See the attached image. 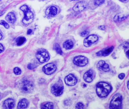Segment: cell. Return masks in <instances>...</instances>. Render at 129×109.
Returning a JSON list of instances; mask_svg holds the SVG:
<instances>
[{"label": "cell", "mask_w": 129, "mask_h": 109, "mask_svg": "<svg viewBox=\"0 0 129 109\" xmlns=\"http://www.w3.org/2000/svg\"><path fill=\"white\" fill-rule=\"evenodd\" d=\"M111 90V85L106 82H101L96 85V93L100 97H106L110 93Z\"/></svg>", "instance_id": "cell-1"}, {"label": "cell", "mask_w": 129, "mask_h": 109, "mask_svg": "<svg viewBox=\"0 0 129 109\" xmlns=\"http://www.w3.org/2000/svg\"><path fill=\"white\" fill-rule=\"evenodd\" d=\"M20 9L24 12V17L22 20L23 23L25 25H29L34 20V14L27 6L24 5L21 7Z\"/></svg>", "instance_id": "cell-2"}, {"label": "cell", "mask_w": 129, "mask_h": 109, "mask_svg": "<svg viewBox=\"0 0 129 109\" xmlns=\"http://www.w3.org/2000/svg\"><path fill=\"white\" fill-rule=\"evenodd\" d=\"M122 96L120 94H116L114 95L111 101L110 109H120L121 108Z\"/></svg>", "instance_id": "cell-3"}, {"label": "cell", "mask_w": 129, "mask_h": 109, "mask_svg": "<svg viewBox=\"0 0 129 109\" xmlns=\"http://www.w3.org/2000/svg\"><path fill=\"white\" fill-rule=\"evenodd\" d=\"M36 57L39 62L41 63L47 62L50 59L49 55L48 52L46 50L43 49L39 50L37 52Z\"/></svg>", "instance_id": "cell-4"}, {"label": "cell", "mask_w": 129, "mask_h": 109, "mask_svg": "<svg viewBox=\"0 0 129 109\" xmlns=\"http://www.w3.org/2000/svg\"><path fill=\"white\" fill-rule=\"evenodd\" d=\"M64 89L63 83L61 80L53 85L51 88L52 93L56 96H59L62 94Z\"/></svg>", "instance_id": "cell-5"}, {"label": "cell", "mask_w": 129, "mask_h": 109, "mask_svg": "<svg viewBox=\"0 0 129 109\" xmlns=\"http://www.w3.org/2000/svg\"><path fill=\"white\" fill-rule=\"evenodd\" d=\"M22 90L25 93H31L34 89V84L28 80H24L22 84Z\"/></svg>", "instance_id": "cell-6"}, {"label": "cell", "mask_w": 129, "mask_h": 109, "mask_svg": "<svg viewBox=\"0 0 129 109\" xmlns=\"http://www.w3.org/2000/svg\"><path fill=\"white\" fill-rule=\"evenodd\" d=\"M88 62L87 58L83 56L75 57L74 59V63L78 66H84L87 64Z\"/></svg>", "instance_id": "cell-7"}, {"label": "cell", "mask_w": 129, "mask_h": 109, "mask_svg": "<svg viewBox=\"0 0 129 109\" xmlns=\"http://www.w3.org/2000/svg\"><path fill=\"white\" fill-rule=\"evenodd\" d=\"M43 70L45 74L48 75H51L55 72L56 67L53 63H48L44 66Z\"/></svg>", "instance_id": "cell-8"}, {"label": "cell", "mask_w": 129, "mask_h": 109, "mask_svg": "<svg viewBox=\"0 0 129 109\" xmlns=\"http://www.w3.org/2000/svg\"><path fill=\"white\" fill-rule=\"evenodd\" d=\"M98 40V37L95 35H92L88 36L84 39V45L85 47H88L91 45L96 42Z\"/></svg>", "instance_id": "cell-9"}, {"label": "cell", "mask_w": 129, "mask_h": 109, "mask_svg": "<svg viewBox=\"0 0 129 109\" xmlns=\"http://www.w3.org/2000/svg\"><path fill=\"white\" fill-rule=\"evenodd\" d=\"M87 7V4L86 2H79L74 6L73 10L75 12H79L85 10Z\"/></svg>", "instance_id": "cell-10"}, {"label": "cell", "mask_w": 129, "mask_h": 109, "mask_svg": "<svg viewBox=\"0 0 129 109\" xmlns=\"http://www.w3.org/2000/svg\"><path fill=\"white\" fill-rule=\"evenodd\" d=\"M64 81L66 84L67 85L69 86H74L77 83V80L74 75L70 74L65 78Z\"/></svg>", "instance_id": "cell-11"}, {"label": "cell", "mask_w": 129, "mask_h": 109, "mask_svg": "<svg viewBox=\"0 0 129 109\" xmlns=\"http://www.w3.org/2000/svg\"><path fill=\"white\" fill-rule=\"evenodd\" d=\"M3 106L6 109H12L15 106V101L11 98L7 99L4 101Z\"/></svg>", "instance_id": "cell-12"}, {"label": "cell", "mask_w": 129, "mask_h": 109, "mask_svg": "<svg viewBox=\"0 0 129 109\" xmlns=\"http://www.w3.org/2000/svg\"><path fill=\"white\" fill-rule=\"evenodd\" d=\"M93 72L91 70H89L85 73L84 75L83 78L85 81L88 82H90L93 80Z\"/></svg>", "instance_id": "cell-13"}, {"label": "cell", "mask_w": 129, "mask_h": 109, "mask_svg": "<svg viewBox=\"0 0 129 109\" xmlns=\"http://www.w3.org/2000/svg\"><path fill=\"white\" fill-rule=\"evenodd\" d=\"M114 48V47H111L109 48H106L103 50L99 51L98 53H96V55L99 56H106L109 55L112 52Z\"/></svg>", "instance_id": "cell-14"}, {"label": "cell", "mask_w": 129, "mask_h": 109, "mask_svg": "<svg viewBox=\"0 0 129 109\" xmlns=\"http://www.w3.org/2000/svg\"><path fill=\"white\" fill-rule=\"evenodd\" d=\"M57 9L53 6L49 7L46 10V14L47 15L54 16L57 14Z\"/></svg>", "instance_id": "cell-15"}, {"label": "cell", "mask_w": 129, "mask_h": 109, "mask_svg": "<svg viewBox=\"0 0 129 109\" xmlns=\"http://www.w3.org/2000/svg\"><path fill=\"white\" fill-rule=\"evenodd\" d=\"M6 20L8 22L13 24L16 21V17L14 13L12 12L9 13L6 16Z\"/></svg>", "instance_id": "cell-16"}, {"label": "cell", "mask_w": 129, "mask_h": 109, "mask_svg": "<svg viewBox=\"0 0 129 109\" xmlns=\"http://www.w3.org/2000/svg\"><path fill=\"white\" fill-rule=\"evenodd\" d=\"M128 16V15H124L122 13H119L116 15L114 18V20L115 22H119L125 20Z\"/></svg>", "instance_id": "cell-17"}, {"label": "cell", "mask_w": 129, "mask_h": 109, "mask_svg": "<svg viewBox=\"0 0 129 109\" xmlns=\"http://www.w3.org/2000/svg\"><path fill=\"white\" fill-rule=\"evenodd\" d=\"M28 105V102L27 100L25 98H23L19 102L18 108V109H24L27 107Z\"/></svg>", "instance_id": "cell-18"}, {"label": "cell", "mask_w": 129, "mask_h": 109, "mask_svg": "<svg viewBox=\"0 0 129 109\" xmlns=\"http://www.w3.org/2000/svg\"><path fill=\"white\" fill-rule=\"evenodd\" d=\"M63 47L67 50H70L73 48L74 43L71 40H68L63 44Z\"/></svg>", "instance_id": "cell-19"}, {"label": "cell", "mask_w": 129, "mask_h": 109, "mask_svg": "<svg viewBox=\"0 0 129 109\" xmlns=\"http://www.w3.org/2000/svg\"><path fill=\"white\" fill-rule=\"evenodd\" d=\"M25 41H26V39L24 37H19L16 40L17 45L18 46L22 45L25 42Z\"/></svg>", "instance_id": "cell-20"}, {"label": "cell", "mask_w": 129, "mask_h": 109, "mask_svg": "<svg viewBox=\"0 0 129 109\" xmlns=\"http://www.w3.org/2000/svg\"><path fill=\"white\" fill-rule=\"evenodd\" d=\"M43 109H52L53 108V104L51 102H48L44 104L41 107Z\"/></svg>", "instance_id": "cell-21"}, {"label": "cell", "mask_w": 129, "mask_h": 109, "mask_svg": "<svg viewBox=\"0 0 129 109\" xmlns=\"http://www.w3.org/2000/svg\"><path fill=\"white\" fill-rule=\"evenodd\" d=\"M54 49L59 54H60V55H61L62 54V51L61 49L58 44H55L54 46Z\"/></svg>", "instance_id": "cell-22"}, {"label": "cell", "mask_w": 129, "mask_h": 109, "mask_svg": "<svg viewBox=\"0 0 129 109\" xmlns=\"http://www.w3.org/2000/svg\"><path fill=\"white\" fill-rule=\"evenodd\" d=\"M105 61L103 60H100L99 62H98V64L97 65V67L98 68V69L99 70H102V68L103 66V65L105 63Z\"/></svg>", "instance_id": "cell-23"}, {"label": "cell", "mask_w": 129, "mask_h": 109, "mask_svg": "<svg viewBox=\"0 0 129 109\" xmlns=\"http://www.w3.org/2000/svg\"><path fill=\"white\" fill-rule=\"evenodd\" d=\"M102 70L105 72H108L109 70V67L108 64L105 63L102 68Z\"/></svg>", "instance_id": "cell-24"}, {"label": "cell", "mask_w": 129, "mask_h": 109, "mask_svg": "<svg viewBox=\"0 0 129 109\" xmlns=\"http://www.w3.org/2000/svg\"><path fill=\"white\" fill-rule=\"evenodd\" d=\"M105 2V0H95L94 4L96 6H100L103 4Z\"/></svg>", "instance_id": "cell-25"}, {"label": "cell", "mask_w": 129, "mask_h": 109, "mask_svg": "<svg viewBox=\"0 0 129 109\" xmlns=\"http://www.w3.org/2000/svg\"><path fill=\"white\" fill-rule=\"evenodd\" d=\"M0 24L6 28L8 29L9 28V24L7 23L5 21H3V20L1 21L0 22Z\"/></svg>", "instance_id": "cell-26"}, {"label": "cell", "mask_w": 129, "mask_h": 109, "mask_svg": "<svg viewBox=\"0 0 129 109\" xmlns=\"http://www.w3.org/2000/svg\"><path fill=\"white\" fill-rule=\"evenodd\" d=\"M14 72L16 75H19L21 73V70L18 67H16L14 69Z\"/></svg>", "instance_id": "cell-27"}, {"label": "cell", "mask_w": 129, "mask_h": 109, "mask_svg": "<svg viewBox=\"0 0 129 109\" xmlns=\"http://www.w3.org/2000/svg\"><path fill=\"white\" fill-rule=\"evenodd\" d=\"M84 105L82 103H78L76 106V108L77 109H83L84 108Z\"/></svg>", "instance_id": "cell-28"}, {"label": "cell", "mask_w": 129, "mask_h": 109, "mask_svg": "<svg viewBox=\"0 0 129 109\" xmlns=\"http://www.w3.org/2000/svg\"><path fill=\"white\" fill-rule=\"evenodd\" d=\"M36 67H37V66L35 64H33V63H29L27 66V68L30 70L34 69Z\"/></svg>", "instance_id": "cell-29"}, {"label": "cell", "mask_w": 129, "mask_h": 109, "mask_svg": "<svg viewBox=\"0 0 129 109\" xmlns=\"http://www.w3.org/2000/svg\"><path fill=\"white\" fill-rule=\"evenodd\" d=\"M88 34H89V32L87 31H85L81 32V33L80 35L82 37H86Z\"/></svg>", "instance_id": "cell-30"}, {"label": "cell", "mask_w": 129, "mask_h": 109, "mask_svg": "<svg viewBox=\"0 0 129 109\" xmlns=\"http://www.w3.org/2000/svg\"><path fill=\"white\" fill-rule=\"evenodd\" d=\"M125 76V75L124 73H121L118 75V78L121 79H123Z\"/></svg>", "instance_id": "cell-31"}, {"label": "cell", "mask_w": 129, "mask_h": 109, "mask_svg": "<svg viewBox=\"0 0 129 109\" xmlns=\"http://www.w3.org/2000/svg\"><path fill=\"white\" fill-rule=\"evenodd\" d=\"M4 50V47L0 43V53H2Z\"/></svg>", "instance_id": "cell-32"}, {"label": "cell", "mask_w": 129, "mask_h": 109, "mask_svg": "<svg viewBox=\"0 0 129 109\" xmlns=\"http://www.w3.org/2000/svg\"><path fill=\"white\" fill-rule=\"evenodd\" d=\"M99 28L100 30H105V27L104 26H101L99 27Z\"/></svg>", "instance_id": "cell-33"}, {"label": "cell", "mask_w": 129, "mask_h": 109, "mask_svg": "<svg viewBox=\"0 0 129 109\" xmlns=\"http://www.w3.org/2000/svg\"><path fill=\"white\" fill-rule=\"evenodd\" d=\"M32 32V30H31V29H29L28 30L27 32V34H31Z\"/></svg>", "instance_id": "cell-34"}, {"label": "cell", "mask_w": 129, "mask_h": 109, "mask_svg": "<svg viewBox=\"0 0 129 109\" xmlns=\"http://www.w3.org/2000/svg\"><path fill=\"white\" fill-rule=\"evenodd\" d=\"M126 55L127 58H128V57H129V51L128 50L127 51L126 53Z\"/></svg>", "instance_id": "cell-35"}, {"label": "cell", "mask_w": 129, "mask_h": 109, "mask_svg": "<svg viewBox=\"0 0 129 109\" xmlns=\"http://www.w3.org/2000/svg\"><path fill=\"white\" fill-rule=\"evenodd\" d=\"M2 37H3V36H2V34L0 33V40L2 39Z\"/></svg>", "instance_id": "cell-36"}, {"label": "cell", "mask_w": 129, "mask_h": 109, "mask_svg": "<svg viewBox=\"0 0 129 109\" xmlns=\"http://www.w3.org/2000/svg\"><path fill=\"white\" fill-rule=\"evenodd\" d=\"M128 83H129V81H127V88L129 89V88H128V85H129V84H128Z\"/></svg>", "instance_id": "cell-37"}, {"label": "cell", "mask_w": 129, "mask_h": 109, "mask_svg": "<svg viewBox=\"0 0 129 109\" xmlns=\"http://www.w3.org/2000/svg\"><path fill=\"white\" fill-rule=\"evenodd\" d=\"M120 1H126V0H120Z\"/></svg>", "instance_id": "cell-38"}, {"label": "cell", "mask_w": 129, "mask_h": 109, "mask_svg": "<svg viewBox=\"0 0 129 109\" xmlns=\"http://www.w3.org/2000/svg\"><path fill=\"white\" fill-rule=\"evenodd\" d=\"M0 1H1V0H0Z\"/></svg>", "instance_id": "cell-39"}]
</instances>
